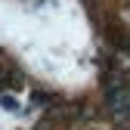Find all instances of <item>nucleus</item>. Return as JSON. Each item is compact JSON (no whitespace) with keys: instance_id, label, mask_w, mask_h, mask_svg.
I'll return each instance as SVG.
<instances>
[{"instance_id":"1","label":"nucleus","mask_w":130,"mask_h":130,"mask_svg":"<svg viewBox=\"0 0 130 130\" xmlns=\"http://www.w3.org/2000/svg\"><path fill=\"white\" fill-rule=\"evenodd\" d=\"M105 99H108V108L115 111L121 121L130 124V87L124 84L121 77H111L105 84Z\"/></svg>"}]
</instances>
